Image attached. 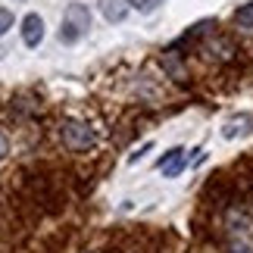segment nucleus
Instances as JSON below:
<instances>
[{"label":"nucleus","mask_w":253,"mask_h":253,"mask_svg":"<svg viewBox=\"0 0 253 253\" xmlns=\"http://www.w3.org/2000/svg\"><path fill=\"white\" fill-rule=\"evenodd\" d=\"M235 253H253L250 247H235Z\"/></svg>","instance_id":"12"},{"label":"nucleus","mask_w":253,"mask_h":253,"mask_svg":"<svg viewBox=\"0 0 253 253\" xmlns=\"http://www.w3.org/2000/svg\"><path fill=\"white\" fill-rule=\"evenodd\" d=\"M22 41H25V47H38L44 41V19L38 13H28L22 19Z\"/></svg>","instance_id":"3"},{"label":"nucleus","mask_w":253,"mask_h":253,"mask_svg":"<svg viewBox=\"0 0 253 253\" xmlns=\"http://www.w3.org/2000/svg\"><path fill=\"white\" fill-rule=\"evenodd\" d=\"M9 28H13V13H9V9H0V38H3Z\"/></svg>","instance_id":"10"},{"label":"nucleus","mask_w":253,"mask_h":253,"mask_svg":"<svg viewBox=\"0 0 253 253\" xmlns=\"http://www.w3.org/2000/svg\"><path fill=\"white\" fill-rule=\"evenodd\" d=\"M6 153H9V144H6V138H3V134H0V160H3Z\"/></svg>","instance_id":"11"},{"label":"nucleus","mask_w":253,"mask_h":253,"mask_svg":"<svg viewBox=\"0 0 253 253\" xmlns=\"http://www.w3.org/2000/svg\"><path fill=\"white\" fill-rule=\"evenodd\" d=\"M131 9H138V13H153V9L160 6V0H125Z\"/></svg>","instance_id":"7"},{"label":"nucleus","mask_w":253,"mask_h":253,"mask_svg":"<svg viewBox=\"0 0 253 253\" xmlns=\"http://www.w3.org/2000/svg\"><path fill=\"white\" fill-rule=\"evenodd\" d=\"M247 216H241V212H228V228L231 231H247Z\"/></svg>","instance_id":"8"},{"label":"nucleus","mask_w":253,"mask_h":253,"mask_svg":"<svg viewBox=\"0 0 253 253\" xmlns=\"http://www.w3.org/2000/svg\"><path fill=\"white\" fill-rule=\"evenodd\" d=\"M184 163H188L184 150H181V147H172L169 153H163V157H160L157 166H160V172L166 175V178H175V175H178V172L184 169Z\"/></svg>","instance_id":"4"},{"label":"nucleus","mask_w":253,"mask_h":253,"mask_svg":"<svg viewBox=\"0 0 253 253\" xmlns=\"http://www.w3.org/2000/svg\"><path fill=\"white\" fill-rule=\"evenodd\" d=\"M91 28V13L84 3H69L63 13V28H60V41L63 44H75L82 35H87Z\"/></svg>","instance_id":"1"},{"label":"nucleus","mask_w":253,"mask_h":253,"mask_svg":"<svg viewBox=\"0 0 253 253\" xmlns=\"http://www.w3.org/2000/svg\"><path fill=\"white\" fill-rule=\"evenodd\" d=\"M60 138L63 144L69 147L72 153H87L97 144V134L87 122H79V119H66L63 128H60Z\"/></svg>","instance_id":"2"},{"label":"nucleus","mask_w":253,"mask_h":253,"mask_svg":"<svg viewBox=\"0 0 253 253\" xmlns=\"http://www.w3.org/2000/svg\"><path fill=\"white\" fill-rule=\"evenodd\" d=\"M128 9L131 6L125 3V0H103V19L106 22H122Z\"/></svg>","instance_id":"5"},{"label":"nucleus","mask_w":253,"mask_h":253,"mask_svg":"<svg viewBox=\"0 0 253 253\" xmlns=\"http://www.w3.org/2000/svg\"><path fill=\"white\" fill-rule=\"evenodd\" d=\"M241 125H247V119H238V122H228L225 128H222V134L225 138H235V134H241V131H247V128H241Z\"/></svg>","instance_id":"9"},{"label":"nucleus","mask_w":253,"mask_h":253,"mask_svg":"<svg viewBox=\"0 0 253 253\" xmlns=\"http://www.w3.org/2000/svg\"><path fill=\"white\" fill-rule=\"evenodd\" d=\"M235 22L244 25V28H253V3H247V6L238 9V13H235Z\"/></svg>","instance_id":"6"}]
</instances>
